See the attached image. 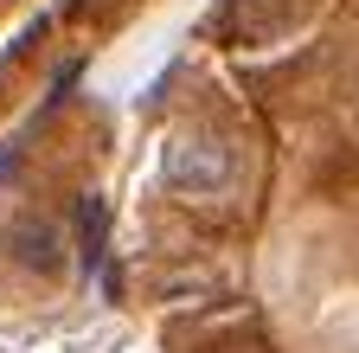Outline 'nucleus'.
I'll return each instance as SVG.
<instances>
[{
	"label": "nucleus",
	"instance_id": "obj_1",
	"mask_svg": "<svg viewBox=\"0 0 359 353\" xmlns=\"http://www.w3.org/2000/svg\"><path fill=\"white\" fill-rule=\"evenodd\" d=\"M161 173L173 193H224L231 187V148L212 135H173L161 154Z\"/></svg>",
	"mask_w": 359,
	"mask_h": 353
}]
</instances>
